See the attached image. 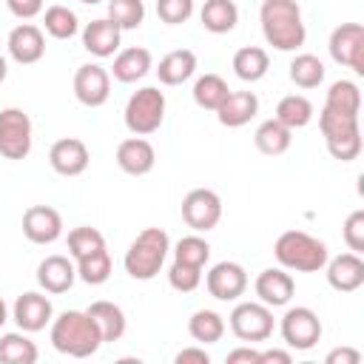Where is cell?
Wrapping results in <instances>:
<instances>
[{"label": "cell", "mask_w": 364, "mask_h": 364, "mask_svg": "<svg viewBox=\"0 0 364 364\" xmlns=\"http://www.w3.org/2000/svg\"><path fill=\"white\" fill-rule=\"evenodd\" d=\"M259 23L267 46L276 51H299L307 40V26L296 0H262Z\"/></svg>", "instance_id": "1"}, {"label": "cell", "mask_w": 364, "mask_h": 364, "mask_svg": "<svg viewBox=\"0 0 364 364\" xmlns=\"http://www.w3.org/2000/svg\"><path fill=\"white\" fill-rule=\"evenodd\" d=\"M48 338L57 353L71 355V358H88L102 344V336L85 310H65L57 318H51Z\"/></svg>", "instance_id": "2"}, {"label": "cell", "mask_w": 364, "mask_h": 364, "mask_svg": "<svg viewBox=\"0 0 364 364\" xmlns=\"http://www.w3.org/2000/svg\"><path fill=\"white\" fill-rule=\"evenodd\" d=\"M273 256H276L279 267H284V270L318 273V270H324L330 250L321 239H316L304 230H284L273 245Z\"/></svg>", "instance_id": "3"}, {"label": "cell", "mask_w": 364, "mask_h": 364, "mask_svg": "<svg viewBox=\"0 0 364 364\" xmlns=\"http://www.w3.org/2000/svg\"><path fill=\"white\" fill-rule=\"evenodd\" d=\"M168 253H171L168 233L162 228H145L136 233V239L125 250V259H122L125 273L136 282H151L162 270Z\"/></svg>", "instance_id": "4"}, {"label": "cell", "mask_w": 364, "mask_h": 364, "mask_svg": "<svg viewBox=\"0 0 364 364\" xmlns=\"http://www.w3.org/2000/svg\"><path fill=\"white\" fill-rule=\"evenodd\" d=\"M318 128L333 159L353 162L361 154V125L355 114H338L330 108L318 111Z\"/></svg>", "instance_id": "5"}, {"label": "cell", "mask_w": 364, "mask_h": 364, "mask_svg": "<svg viewBox=\"0 0 364 364\" xmlns=\"http://www.w3.org/2000/svg\"><path fill=\"white\" fill-rule=\"evenodd\" d=\"M165 119V94L156 85H142L125 102V128L134 136H148L159 131Z\"/></svg>", "instance_id": "6"}, {"label": "cell", "mask_w": 364, "mask_h": 364, "mask_svg": "<svg viewBox=\"0 0 364 364\" xmlns=\"http://www.w3.org/2000/svg\"><path fill=\"white\" fill-rule=\"evenodd\" d=\"M230 333L239 341H267L273 336V307L262 304V301H239L230 310Z\"/></svg>", "instance_id": "7"}, {"label": "cell", "mask_w": 364, "mask_h": 364, "mask_svg": "<svg viewBox=\"0 0 364 364\" xmlns=\"http://www.w3.org/2000/svg\"><path fill=\"white\" fill-rule=\"evenodd\" d=\"M34 128L31 117L23 108H3L0 111V156L6 159H26L31 154Z\"/></svg>", "instance_id": "8"}, {"label": "cell", "mask_w": 364, "mask_h": 364, "mask_svg": "<svg viewBox=\"0 0 364 364\" xmlns=\"http://www.w3.org/2000/svg\"><path fill=\"white\" fill-rule=\"evenodd\" d=\"M279 333H282V338L290 350L304 353V350H313L321 341V321L310 307L296 304V307H287V313L282 316Z\"/></svg>", "instance_id": "9"}, {"label": "cell", "mask_w": 364, "mask_h": 364, "mask_svg": "<svg viewBox=\"0 0 364 364\" xmlns=\"http://www.w3.org/2000/svg\"><path fill=\"white\" fill-rule=\"evenodd\" d=\"M327 51H330V57L338 65L353 68L355 74H364V26L361 23H341V26H336L330 31Z\"/></svg>", "instance_id": "10"}, {"label": "cell", "mask_w": 364, "mask_h": 364, "mask_svg": "<svg viewBox=\"0 0 364 364\" xmlns=\"http://www.w3.org/2000/svg\"><path fill=\"white\" fill-rule=\"evenodd\" d=\"M182 219L196 233L213 230L219 225V219H222V199H219V193L210 191V188L188 191L185 199H182Z\"/></svg>", "instance_id": "11"}, {"label": "cell", "mask_w": 364, "mask_h": 364, "mask_svg": "<svg viewBox=\"0 0 364 364\" xmlns=\"http://www.w3.org/2000/svg\"><path fill=\"white\" fill-rule=\"evenodd\" d=\"M74 97L85 108H100L111 97V74L100 63H85L74 74Z\"/></svg>", "instance_id": "12"}, {"label": "cell", "mask_w": 364, "mask_h": 364, "mask_svg": "<svg viewBox=\"0 0 364 364\" xmlns=\"http://www.w3.org/2000/svg\"><path fill=\"white\" fill-rule=\"evenodd\" d=\"M205 287L216 301H239L247 290V273L239 262H216L205 276Z\"/></svg>", "instance_id": "13"}, {"label": "cell", "mask_w": 364, "mask_h": 364, "mask_svg": "<svg viewBox=\"0 0 364 364\" xmlns=\"http://www.w3.org/2000/svg\"><path fill=\"white\" fill-rule=\"evenodd\" d=\"M23 236L34 245H54L63 236V216L51 205H31L23 213Z\"/></svg>", "instance_id": "14"}, {"label": "cell", "mask_w": 364, "mask_h": 364, "mask_svg": "<svg viewBox=\"0 0 364 364\" xmlns=\"http://www.w3.org/2000/svg\"><path fill=\"white\" fill-rule=\"evenodd\" d=\"M11 318L17 321V327L23 333H40L46 330V324H51L54 318V307H51V299L46 293H37V290H28L23 296H17L14 307H11Z\"/></svg>", "instance_id": "15"}, {"label": "cell", "mask_w": 364, "mask_h": 364, "mask_svg": "<svg viewBox=\"0 0 364 364\" xmlns=\"http://www.w3.org/2000/svg\"><path fill=\"white\" fill-rule=\"evenodd\" d=\"M6 48H9V57L20 65H34L43 60L46 54V34L40 26L34 23H20L9 31V40H6Z\"/></svg>", "instance_id": "16"}, {"label": "cell", "mask_w": 364, "mask_h": 364, "mask_svg": "<svg viewBox=\"0 0 364 364\" xmlns=\"http://www.w3.org/2000/svg\"><path fill=\"white\" fill-rule=\"evenodd\" d=\"M88 162H91L88 145L77 136H63L48 148V165L60 176H80V173H85Z\"/></svg>", "instance_id": "17"}, {"label": "cell", "mask_w": 364, "mask_h": 364, "mask_svg": "<svg viewBox=\"0 0 364 364\" xmlns=\"http://www.w3.org/2000/svg\"><path fill=\"white\" fill-rule=\"evenodd\" d=\"M253 290H256V296H259L262 304H267V307H284V304H290V299L296 293V282H293V276L284 267H264L256 276Z\"/></svg>", "instance_id": "18"}, {"label": "cell", "mask_w": 364, "mask_h": 364, "mask_svg": "<svg viewBox=\"0 0 364 364\" xmlns=\"http://www.w3.org/2000/svg\"><path fill=\"white\" fill-rule=\"evenodd\" d=\"M327 270V284L338 293H353L364 284V259L361 253H338L333 259H327L324 264Z\"/></svg>", "instance_id": "19"}, {"label": "cell", "mask_w": 364, "mask_h": 364, "mask_svg": "<svg viewBox=\"0 0 364 364\" xmlns=\"http://www.w3.org/2000/svg\"><path fill=\"white\" fill-rule=\"evenodd\" d=\"M77 282V264L74 259L68 256H46L40 264H37V284L51 293V296H60V293H68L71 284Z\"/></svg>", "instance_id": "20"}, {"label": "cell", "mask_w": 364, "mask_h": 364, "mask_svg": "<svg viewBox=\"0 0 364 364\" xmlns=\"http://www.w3.org/2000/svg\"><path fill=\"white\" fill-rule=\"evenodd\" d=\"M117 165L128 176H145L156 165V151L145 136H128L117 145Z\"/></svg>", "instance_id": "21"}, {"label": "cell", "mask_w": 364, "mask_h": 364, "mask_svg": "<svg viewBox=\"0 0 364 364\" xmlns=\"http://www.w3.org/2000/svg\"><path fill=\"white\" fill-rule=\"evenodd\" d=\"M119 40H122V31L108 20V17H100V20H91L85 28H82V48L100 60L105 57H114L119 51Z\"/></svg>", "instance_id": "22"}, {"label": "cell", "mask_w": 364, "mask_h": 364, "mask_svg": "<svg viewBox=\"0 0 364 364\" xmlns=\"http://www.w3.org/2000/svg\"><path fill=\"white\" fill-rule=\"evenodd\" d=\"M259 114V97L253 91H230L216 108V117L225 128H242Z\"/></svg>", "instance_id": "23"}, {"label": "cell", "mask_w": 364, "mask_h": 364, "mask_svg": "<svg viewBox=\"0 0 364 364\" xmlns=\"http://www.w3.org/2000/svg\"><path fill=\"white\" fill-rule=\"evenodd\" d=\"M151 68H154L151 51H148V48H142V46H131V48L117 51L114 65H111V71H108V74H111L117 82H136V80H142Z\"/></svg>", "instance_id": "24"}, {"label": "cell", "mask_w": 364, "mask_h": 364, "mask_svg": "<svg viewBox=\"0 0 364 364\" xmlns=\"http://www.w3.org/2000/svg\"><path fill=\"white\" fill-rule=\"evenodd\" d=\"M154 71L162 85H182L196 74V54L191 48H173L159 60Z\"/></svg>", "instance_id": "25"}, {"label": "cell", "mask_w": 364, "mask_h": 364, "mask_svg": "<svg viewBox=\"0 0 364 364\" xmlns=\"http://www.w3.org/2000/svg\"><path fill=\"white\" fill-rule=\"evenodd\" d=\"M85 313L94 318V324H97V330H100V336H102V344H105V341H119V338L125 336L128 321H125V313H122L119 304L100 299V301H91V307H88Z\"/></svg>", "instance_id": "26"}, {"label": "cell", "mask_w": 364, "mask_h": 364, "mask_svg": "<svg viewBox=\"0 0 364 364\" xmlns=\"http://www.w3.org/2000/svg\"><path fill=\"white\" fill-rule=\"evenodd\" d=\"M199 20L210 34H228L239 23V6L233 0H205Z\"/></svg>", "instance_id": "27"}, {"label": "cell", "mask_w": 364, "mask_h": 364, "mask_svg": "<svg viewBox=\"0 0 364 364\" xmlns=\"http://www.w3.org/2000/svg\"><path fill=\"white\" fill-rule=\"evenodd\" d=\"M270 68V57L262 46H242L233 54V74L242 82H259Z\"/></svg>", "instance_id": "28"}, {"label": "cell", "mask_w": 364, "mask_h": 364, "mask_svg": "<svg viewBox=\"0 0 364 364\" xmlns=\"http://www.w3.org/2000/svg\"><path fill=\"white\" fill-rule=\"evenodd\" d=\"M253 142H256V148H259L264 156H282V154L290 148V142H293V131H290L287 125H282V122L273 117V119H264V122L256 128Z\"/></svg>", "instance_id": "29"}, {"label": "cell", "mask_w": 364, "mask_h": 364, "mask_svg": "<svg viewBox=\"0 0 364 364\" xmlns=\"http://www.w3.org/2000/svg\"><path fill=\"white\" fill-rule=\"evenodd\" d=\"M40 358L37 344L28 333H3L0 336V364H34Z\"/></svg>", "instance_id": "30"}, {"label": "cell", "mask_w": 364, "mask_h": 364, "mask_svg": "<svg viewBox=\"0 0 364 364\" xmlns=\"http://www.w3.org/2000/svg\"><path fill=\"white\" fill-rule=\"evenodd\" d=\"M276 119H279L282 125H287L290 131L304 128V125H310V119H313V102H310L304 94H287V97H282L279 105H276Z\"/></svg>", "instance_id": "31"}, {"label": "cell", "mask_w": 364, "mask_h": 364, "mask_svg": "<svg viewBox=\"0 0 364 364\" xmlns=\"http://www.w3.org/2000/svg\"><path fill=\"white\" fill-rule=\"evenodd\" d=\"M324 108L330 111H338V114H355L361 111V91L353 80H336L330 82L327 88V97H324Z\"/></svg>", "instance_id": "32"}, {"label": "cell", "mask_w": 364, "mask_h": 364, "mask_svg": "<svg viewBox=\"0 0 364 364\" xmlns=\"http://www.w3.org/2000/svg\"><path fill=\"white\" fill-rule=\"evenodd\" d=\"M188 333L199 344H216L225 336V318L216 310H196L188 318Z\"/></svg>", "instance_id": "33"}, {"label": "cell", "mask_w": 364, "mask_h": 364, "mask_svg": "<svg viewBox=\"0 0 364 364\" xmlns=\"http://www.w3.org/2000/svg\"><path fill=\"white\" fill-rule=\"evenodd\" d=\"M43 31L54 40H71L80 31V20L68 6H48L43 11Z\"/></svg>", "instance_id": "34"}, {"label": "cell", "mask_w": 364, "mask_h": 364, "mask_svg": "<svg viewBox=\"0 0 364 364\" xmlns=\"http://www.w3.org/2000/svg\"><path fill=\"white\" fill-rule=\"evenodd\" d=\"M193 102L199 105V108H205V111H216L222 102H225V97L230 94V88H228V82L219 77V74H202L196 82H193Z\"/></svg>", "instance_id": "35"}, {"label": "cell", "mask_w": 364, "mask_h": 364, "mask_svg": "<svg viewBox=\"0 0 364 364\" xmlns=\"http://www.w3.org/2000/svg\"><path fill=\"white\" fill-rule=\"evenodd\" d=\"M287 74L299 88H318L324 82V63L316 54H296Z\"/></svg>", "instance_id": "36"}, {"label": "cell", "mask_w": 364, "mask_h": 364, "mask_svg": "<svg viewBox=\"0 0 364 364\" xmlns=\"http://www.w3.org/2000/svg\"><path fill=\"white\" fill-rule=\"evenodd\" d=\"M108 20L119 31H134L145 20V3L142 0H108Z\"/></svg>", "instance_id": "37"}, {"label": "cell", "mask_w": 364, "mask_h": 364, "mask_svg": "<svg viewBox=\"0 0 364 364\" xmlns=\"http://www.w3.org/2000/svg\"><path fill=\"white\" fill-rule=\"evenodd\" d=\"M102 247H108V245H105V236H102L97 228L80 225V228H74V230L68 233V253H71L74 262H80V259H85V256L102 250Z\"/></svg>", "instance_id": "38"}, {"label": "cell", "mask_w": 364, "mask_h": 364, "mask_svg": "<svg viewBox=\"0 0 364 364\" xmlns=\"http://www.w3.org/2000/svg\"><path fill=\"white\" fill-rule=\"evenodd\" d=\"M74 264H77V279H82L85 284H105L108 276H111V253H108V247H102V250L74 262Z\"/></svg>", "instance_id": "39"}, {"label": "cell", "mask_w": 364, "mask_h": 364, "mask_svg": "<svg viewBox=\"0 0 364 364\" xmlns=\"http://www.w3.org/2000/svg\"><path fill=\"white\" fill-rule=\"evenodd\" d=\"M208 259H210V245H208L199 233L182 236V239L173 245V262H185V264H193V267H205Z\"/></svg>", "instance_id": "40"}, {"label": "cell", "mask_w": 364, "mask_h": 364, "mask_svg": "<svg viewBox=\"0 0 364 364\" xmlns=\"http://www.w3.org/2000/svg\"><path fill=\"white\" fill-rule=\"evenodd\" d=\"M168 284L179 293H193L202 284V267L185 264V262H173L168 267Z\"/></svg>", "instance_id": "41"}, {"label": "cell", "mask_w": 364, "mask_h": 364, "mask_svg": "<svg viewBox=\"0 0 364 364\" xmlns=\"http://www.w3.org/2000/svg\"><path fill=\"white\" fill-rule=\"evenodd\" d=\"M193 14V0H156V17L168 26L188 23Z\"/></svg>", "instance_id": "42"}, {"label": "cell", "mask_w": 364, "mask_h": 364, "mask_svg": "<svg viewBox=\"0 0 364 364\" xmlns=\"http://www.w3.org/2000/svg\"><path fill=\"white\" fill-rule=\"evenodd\" d=\"M341 236H344V245L353 250V253H364V210H353L344 225H341Z\"/></svg>", "instance_id": "43"}, {"label": "cell", "mask_w": 364, "mask_h": 364, "mask_svg": "<svg viewBox=\"0 0 364 364\" xmlns=\"http://www.w3.org/2000/svg\"><path fill=\"white\" fill-rule=\"evenodd\" d=\"M6 6L17 20H34L37 14H43L46 0H6Z\"/></svg>", "instance_id": "44"}, {"label": "cell", "mask_w": 364, "mask_h": 364, "mask_svg": "<svg viewBox=\"0 0 364 364\" xmlns=\"http://www.w3.org/2000/svg\"><path fill=\"white\" fill-rule=\"evenodd\" d=\"M324 364H361V353L355 347H336L327 353Z\"/></svg>", "instance_id": "45"}, {"label": "cell", "mask_w": 364, "mask_h": 364, "mask_svg": "<svg viewBox=\"0 0 364 364\" xmlns=\"http://www.w3.org/2000/svg\"><path fill=\"white\" fill-rule=\"evenodd\" d=\"M173 361L176 364H210V355H208L205 347H185V350L176 353Z\"/></svg>", "instance_id": "46"}, {"label": "cell", "mask_w": 364, "mask_h": 364, "mask_svg": "<svg viewBox=\"0 0 364 364\" xmlns=\"http://www.w3.org/2000/svg\"><path fill=\"white\" fill-rule=\"evenodd\" d=\"M228 364H259V350L253 347H236L228 353Z\"/></svg>", "instance_id": "47"}, {"label": "cell", "mask_w": 364, "mask_h": 364, "mask_svg": "<svg viewBox=\"0 0 364 364\" xmlns=\"http://www.w3.org/2000/svg\"><path fill=\"white\" fill-rule=\"evenodd\" d=\"M290 350H259V364H290Z\"/></svg>", "instance_id": "48"}, {"label": "cell", "mask_w": 364, "mask_h": 364, "mask_svg": "<svg viewBox=\"0 0 364 364\" xmlns=\"http://www.w3.org/2000/svg\"><path fill=\"white\" fill-rule=\"evenodd\" d=\"M9 321V307H6V301L0 299V330H3V324Z\"/></svg>", "instance_id": "49"}, {"label": "cell", "mask_w": 364, "mask_h": 364, "mask_svg": "<svg viewBox=\"0 0 364 364\" xmlns=\"http://www.w3.org/2000/svg\"><path fill=\"white\" fill-rule=\"evenodd\" d=\"M6 74H9V63H6V57L0 54V85H3V80H6Z\"/></svg>", "instance_id": "50"}, {"label": "cell", "mask_w": 364, "mask_h": 364, "mask_svg": "<svg viewBox=\"0 0 364 364\" xmlns=\"http://www.w3.org/2000/svg\"><path fill=\"white\" fill-rule=\"evenodd\" d=\"M80 3H85V6H97V3H102V0H80Z\"/></svg>", "instance_id": "51"}]
</instances>
